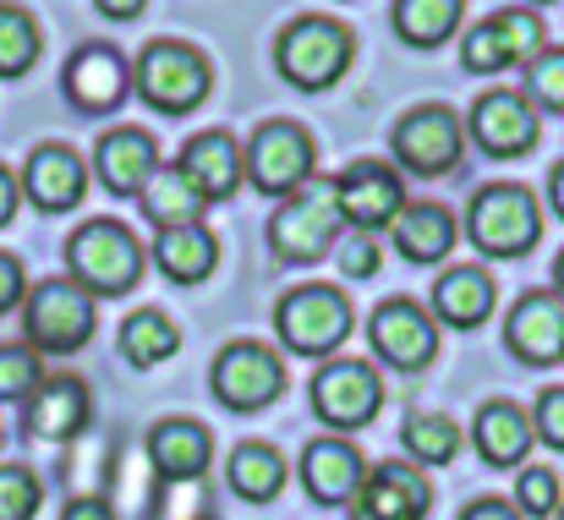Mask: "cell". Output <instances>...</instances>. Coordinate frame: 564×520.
<instances>
[{
	"instance_id": "1",
	"label": "cell",
	"mask_w": 564,
	"mask_h": 520,
	"mask_svg": "<svg viewBox=\"0 0 564 520\" xmlns=\"http://www.w3.org/2000/svg\"><path fill=\"white\" fill-rule=\"evenodd\" d=\"M340 192L329 175H307L296 192L280 197V208L269 214V247L285 263H318L335 252L340 241Z\"/></svg>"
},
{
	"instance_id": "2",
	"label": "cell",
	"mask_w": 564,
	"mask_h": 520,
	"mask_svg": "<svg viewBox=\"0 0 564 520\" xmlns=\"http://www.w3.org/2000/svg\"><path fill=\"white\" fill-rule=\"evenodd\" d=\"M132 88L160 116H192L208 99V88H214V66L187 39H154L138 55V66H132Z\"/></svg>"
},
{
	"instance_id": "3",
	"label": "cell",
	"mask_w": 564,
	"mask_h": 520,
	"mask_svg": "<svg viewBox=\"0 0 564 520\" xmlns=\"http://www.w3.org/2000/svg\"><path fill=\"white\" fill-rule=\"evenodd\" d=\"M351 55H357V39L335 17H296L274 39V66L302 94H324L329 83H340L346 66H351Z\"/></svg>"
},
{
	"instance_id": "4",
	"label": "cell",
	"mask_w": 564,
	"mask_h": 520,
	"mask_svg": "<svg viewBox=\"0 0 564 520\" xmlns=\"http://www.w3.org/2000/svg\"><path fill=\"white\" fill-rule=\"evenodd\" d=\"M66 269L88 296H121L143 280V247L121 219H88L66 241Z\"/></svg>"
},
{
	"instance_id": "5",
	"label": "cell",
	"mask_w": 564,
	"mask_h": 520,
	"mask_svg": "<svg viewBox=\"0 0 564 520\" xmlns=\"http://www.w3.org/2000/svg\"><path fill=\"white\" fill-rule=\"evenodd\" d=\"M466 236L477 252L488 258H527L543 236V214H538V197L516 181H494L471 197L466 208Z\"/></svg>"
},
{
	"instance_id": "6",
	"label": "cell",
	"mask_w": 564,
	"mask_h": 520,
	"mask_svg": "<svg viewBox=\"0 0 564 520\" xmlns=\"http://www.w3.org/2000/svg\"><path fill=\"white\" fill-rule=\"evenodd\" d=\"M22 335L33 350H50V356L83 350L94 335V296L77 280L33 285V296H22Z\"/></svg>"
},
{
	"instance_id": "7",
	"label": "cell",
	"mask_w": 564,
	"mask_h": 520,
	"mask_svg": "<svg viewBox=\"0 0 564 520\" xmlns=\"http://www.w3.org/2000/svg\"><path fill=\"white\" fill-rule=\"evenodd\" d=\"M543 33L549 28H543V17L532 6H505V11H494L488 22H477L460 39V66L477 72V77L505 72V66H527V61H538L549 50Z\"/></svg>"
},
{
	"instance_id": "8",
	"label": "cell",
	"mask_w": 564,
	"mask_h": 520,
	"mask_svg": "<svg viewBox=\"0 0 564 520\" xmlns=\"http://www.w3.org/2000/svg\"><path fill=\"white\" fill-rule=\"evenodd\" d=\"M274 329L296 356H329L351 335V302L335 285H302L274 307Z\"/></svg>"
},
{
	"instance_id": "9",
	"label": "cell",
	"mask_w": 564,
	"mask_h": 520,
	"mask_svg": "<svg viewBox=\"0 0 564 520\" xmlns=\"http://www.w3.org/2000/svg\"><path fill=\"white\" fill-rule=\"evenodd\" d=\"M389 149L411 175H449L466 154V121L449 105H416L394 121Z\"/></svg>"
},
{
	"instance_id": "10",
	"label": "cell",
	"mask_w": 564,
	"mask_h": 520,
	"mask_svg": "<svg viewBox=\"0 0 564 520\" xmlns=\"http://www.w3.org/2000/svg\"><path fill=\"white\" fill-rule=\"evenodd\" d=\"M241 165H247V181L263 192V197H285V192H296L307 175H318V149H313V138L296 127V121H263L252 138H247V149H241Z\"/></svg>"
},
{
	"instance_id": "11",
	"label": "cell",
	"mask_w": 564,
	"mask_h": 520,
	"mask_svg": "<svg viewBox=\"0 0 564 520\" xmlns=\"http://www.w3.org/2000/svg\"><path fill=\"white\" fill-rule=\"evenodd\" d=\"M208 389H214V400L225 411H263L285 389V367H280L274 350L258 346V340H230L214 356Z\"/></svg>"
},
{
	"instance_id": "12",
	"label": "cell",
	"mask_w": 564,
	"mask_h": 520,
	"mask_svg": "<svg viewBox=\"0 0 564 520\" xmlns=\"http://www.w3.org/2000/svg\"><path fill=\"white\" fill-rule=\"evenodd\" d=\"M378 405H383V378L368 361L340 356V361H324L313 372V416L324 427H340V433L368 427L378 416Z\"/></svg>"
},
{
	"instance_id": "13",
	"label": "cell",
	"mask_w": 564,
	"mask_h": 520,
	"mask_svg": "<svg viewBox=\"0 0 564 520\" xmlns=\"http://www.w3.org/2000/svg\"><path fill=\"white\" fill-rule=\"evenodd\" d=\"M61 88H66V99H72V110H83V116H110V110H121L127 105V94H132V61L116 50V44H77L72 50V61H66V72H61Z\"/></svg>"
},
{
	"instance_id": "14",
	"label": "cell",
	"mask_w": 564,
	"mask_h": 520,
	"mask_svg": "<svg viewBox=\"0 0 564 520\" xmlns=\"http://www.w3.org/2000/svg\"><path fill=\"white\" fill-rule=\"evenodd\" d=\"M368 340H373V356L383 361V367H394V372H416V367H427L433 350H438V324L427 318L422 302H411V296H389L373 318H368Z\"/></svg>"
},
{
	"instance_id": "15",
	"label": "cell",
	"mask_w": 564,
	"mask_h": 520,
	"mask_svg": "<svg viewBox=\"0 0 564 520\" xmlns=\"http://www.w3.org/2000/svg\"><path fill=\"white\" fill-rule=\"evenodd\" d=\"M466 132H471V143H477L482 154H494V160H521V154L538 149V110H532V99L516 94V88H488V94L471 105Z\"/></svg>"
},
{
	"instance_id": "16",
	"label": "cell",
	"mask_w": 564,
	"mask_h": 520,
	"mask_svg": "<svg viewBox=\"0 0 564 520\" xmlns=\"http://www.w3.org/2000/svg\"><path fill=\"white\" fill-rule=\"evenodd\" d=\"M17 186H22V197H28L39 214H66V208H77L83 192H88V165H83V154L66 149V143H39V149L28 154L22 175H17Z\"/></svg>"
},
{
	"instance_id": "17",
	"label": "cell",
	"mask_w": 564,
	"mask_h": 520,
	"mask_svg": "<svg viewBox=\"0 0 564 520\" xmlns=\"http://www.w3.org/2000/svg\"><path fill=\"white\" fill-rule=\"evenodd\" d=\"M335 192H340V219L351 230H368V236H378L383 225H394V214L405 208V186H400V175L389 171L383 160H357L351 171L335 181Z\"/></svg>"
},
{
	"instance_id": "18",
	"label": "cell",
	"mask_w": 564,
	"mask_h": 520,
	"mask_svg": "<svg viewBox=\"0 0 564 520\" xmlns=\"http://www.w3.org/2000/svg\"><path fill=\"white\" fill-rule=\"evenodd\" d=\"M427 505H433L427 477L405 461H383L362 477L351 499V520H427Z\"/></svg>"
},
{
	"instance_id": "19",
	"label": "cell",
	"mask_w": 564,
	"mask_h": 520,
	"mask_svg": "<svg viewBox=\"0 0 564 520\" xmlns=\"http://www.w3.org/2000/svg\"><path fill=\"white\" fill-rule=\"evenodd\" d=\"M368 477V461L351 438L329 433V438H313L302 449V488L318 499V505H351L357 488Z\"/></svg>"
},
{
	"instance_id": "20",
	"label": "cell",
	"mask_w": 564,
	"mask_h": 520,
	"mask_svg": "<svg viewBox=\"0 0 564 520\" xmlns=\"http://www.w3.org/2000/svg\"><path fill=\"white\" fill-rule=\"evenodd\" d=\"M505 346L527 367H549L564 356V302L549 291H527L505 324Z\"/></svg>"
},
{
	"instance_id": "21",
	"label": "cell",
	"mask_w": 564,
	"mask_h": 520,
	"mask_svg": "<svg viewBox=\"0 0 564 520\" xmlns=\"http://www.w3.org/2000/svg\"><path fill=\"white\" fill-rule=\"evenodd\" d=\"M22 422H28L33 438H50V444L77 438V433L88 427V383L72 378V372L44 378V383L22 400Z\"/></svg>"
},
{
	"instance_id": "22",
	"label": "cell",
	"mask_w": 564,
	"mask_h": 520,
	"mask_svg": "<svg viewBox=\"0 0 564 520\" xmlns=\"http://www.w3.org/2000/svg\"><path fill=\"white\" fill-rule=\"evenodd\" d=\"M94 171L105 181V192L116 197H138L149 186V175L160 171V143L143 132V127H116L99 138L94 149Z\"/></svg>"
},
{
	"instance_id": "23",
	"label": "cell",
	"mask_w": 564,
	"mask_h": 520,
	"mask_svg": "<svg viewBox=\"0 0 564 520\" xmlns=\"http://www.w3.org/2000/svg\"><path fill=\"white\" fill-rule=\"evenodd\" d=\"M176 171L187 175L192 186H197V197L203 203H225L241 181H247V165H241V143L230 138V132H197L187 149H182V160H176Z\"/></svg>"
},
{
	"instance_id": "24",
	"label": "cell",
	"mask_w": 564,
	"mask_h": 520,
	"mask_svg": "<svg viewBox=\"0 0 564 520\" xmlns=\"http://www.w3.org/2000/svg\"><path fill=\"white\" fill-rule=\"evenodd\" d=\"M455 236H460V225L444 203H405L389 225V241L405 263H444L455 252Z\"/></svg>"
},
{
	"instance_id": "25",
	"label": "cell",
	"mask_w": 564,
	"mask_h": 520,
	"mask_svg": "<svg viewBox=\"0 0 564 520\" xmlns=\"http://www.w3.org/2000/svg\"><path fill=\"white\" fill-rule=\"evenodd\" d=\"M532 416L516 405V400H488L482 411H477V422H471V444H477V455L488 461V466H521L527 461V449H532Z\"/></svg>"
},
{
	"instance_id": "26",
	"label": "cell",
	"mask_w": 564,
	"mask_h": 520,
	"mask_svg": "<svg viewBox=\"0 0 564 520\" xmlns=\"http://www.w3.org/2000/svg\"><path fill=\"white\" fill-rule=\"evenodd\" d=\"M149 461L171 483H197L214 461V438H208V427H197L187 416H171L149 433Z\"/></svg>"
},
{
	"instance_id": "27",
	"label": "cell",
	"mask_w": 564,
	"mask_h": 520,
	"mask_svg": "<svg viewBox=\"0 0 564 520\" xmlns=\"http://www.w3.org/2000/svg\"><path fill=\"white\" fill-rule=\"evenodd\" d=\"M488 313H494V280L482 269L460 263V269H444L438 274V285H433V318L438 324L477 329V324H488Z\"/></svg>"
},
{
	"instance_id": "28",
	"label": "cell",
	"mask_w": 564,
	"mask_h": 520,
	"mask_svg": "<svg viewBox=\"0 0 564 520\" xmlns=\"http://www.w3.org/2000/svg\"><path fill=\"white\" fill-rule=\"evenodd\" d=\"M154 263H160L165 280L197 285V280L214 274V263H219V241H214L203 225H171V230L154 236Z\"/></svg>"
},
{
	"instance_id": "29",
	"label": "cell",
	"mask_w": 564,
	"mask_h": 520,
	"mask_svg": "<svg viewBox=\"0 0 564 520\" xmlns=\"http://www.w3.org/2000/svg\"><path fill=\"white\" fill-rule=\"evenodd\" d=\"M230 494L236 499H247V505H274L280 494H285V483H291V472H285V455L274 449V444H236V455H230Z\"/></svg>"
},
{
	"instance_id": "30",
	"label": "cell",
	"mask_w": 564,
	"mask_h": 520,
	"mask_svg": "<svg viewBox=\"0 0 564 520\" xmlns=\"http://www.w3.org/2000/svg\"><path fill=\"white\" fill-rule=\"evenodd\" d=\"M138 203H143V214L154 219V230H171V225H203V208H208V203L197 197V186H192L176 165H160V171L149 175V186L138 192Z\"/></svg>"
},
{
	"instance_id": "31",
	"label": "cell",
	"mask_w": 564,
	"mask_h": 520,
	"mask_svg": "<svg viewBox=\"0 0 564 520\" xmlns=\"http://www.w3.org/2000/svg\"><path fill=\"white\" fill-rule=\"evenodd\" d=\"M466 0H394V33L411 50H438L449 33H460Z\"/></svg>"
},
{
	"instance_id": "32",
	"label": "cell",
	"mask_w": 564,
	"mask_h": 520,
	"mask_svg": "<svg viewBox=\"0 0 564 520\" xmlns=\"http://www.w3.org/2000/svg\"><path fill=\"white\" fill-rule=\"evenodd\" d=\"M176 346H182V335H176V324H171L160 307H138V313L121 324V356H127V367H138V372L171 361Z\"/></svg>"
},
{
	"instance_id": "33",
	"label": "cell",
	"mask_w": 564,
	"mask_h": 520,
	"mask_svg": "<svg viewBox=\"0 0 564 520\" xmlns=\"http://www.w3.org/2000/svg\"><path fill=\"white\" fill-rule=\"evenodd\" d=\"M39 50H44V33H39L33 11H22V6L6 0V6H0V77H22V72H33Z\"/></svg>"
},
{
	"instance_id": "34",
	"label": "cell",
	"mask_w": 564,
	"mask_h": 520,
	"mask_svg": "<svg viewBox=\"0 0 564 520\" xmlns=\"http://www.w3.org/2000/svg\"><path fill=\"white\" fill-rule=\"evenodd\" d=\"M405 455L427 472V466H449L460 455V427L449 416H411L405 422Z\"/></svg>"
},
{
	"instance_id": "35",
	"label": "cell",
	"mask_w": 564,
	"mask_h": 520,
	"mask_svg": "<svg viewBox=\"0 0 564 520\" xmlns=\"http://www.w3.org/2000/svg\"><path fill=\"white\" fill-rule=\"evenodd\" d=\"M527 99H532V110L564 116V44L543 50L538 61H527Z\"/></svg>"
},
{
	"instance_id": "36",
	"label": "cell",
	"mask_w": 564,
	"mask_h": 520,
	"mask_svg": "<svg viewBox=\"0 0 564 520\" xmlns=\"http://www.w3.org/2000/svg\"><path fill=\"white\" fill-rule=\"evenodd\" d=\"M44 383L39 350L33 346H0V400H28Z\"/></svg>"
},
{
	"instance_id": "37",
	"label": "cell",
	"mask_w": 564,
	"mask_h": 520,
	"mask_svg": "<svg viewBox=\"0 0 564 520\" xmlns=\"http://www.w3.org/2000/svg\"><path fill=\"white\" fill-rule=\"evenodd\" d=\"M39 499L44 488L28 466H0V520H33Z\"/></svg>"
},
{
	"instance_id": "38",
	"label": "cell",
	"mask_w": 564,
	"mask_h": 520,
	"mask_svg": "<svg viewBox=\"0 0 564 520\" xmlns=\"http://www.w3.org/2000/svg\"><path fill=\"white\" fill-rule=\"evenodd\" d=\"M516 510H521V516H554V510H560V472L527 466L521 483H516Z\"/></svg>"
},
{
	"instance_id": "39",
	"label": "cell",
	"mask_w": 564,
	"mask_h": 520,
	"mask_svg": "<svg viewBox=\"0 0 564 520\" xmlns=\"http://www.w3.org/2000/svg\"><path fill=\"white\" fill-rule=\"evenodd\" d=\"M340 252V269L351 274V280H373L378 274V263H383V247H378V236H368V230H351V236H340L335 241Z\"/></svg>"
},
{
	"instance_id": "40",
	"label": "cell",
	"mask_w": 564,
	"mask_h": 520,
	"mask_svg": "<svg viewBox=\"0 0 564 520\" xmlns=\"http://www.w3.org/2000/svg\"><path fill=\"white\" fill-rule=\"evenodd\" d=\"M532 433H538L543 444L564 449V389H549V394L538 400V411H532Z\"/></svg>"
},
{
	"instance_id": "41",
	"label": "cell",
	"mask_w": 564,
	"mask_h": 520,
	"mask_svg": "<svg viewBox=\"0 0 564 520\" xmlns=\"http://www.w3.org/2000/svg\"><path fill=\"white\" fill-rule=\"evenodd\" d=\"M22 296H28V274H22V263L11 252H0V313H11Z\"/></svg>"
},
{
	"instance_id": "42",
	"label": "cell",
	"mask_w": 564,
	"mask_h": 520,
	"mask_svg": "<svg viewBox=\"0 0 564 520\" xmlns=\"http://www.w3.org/2000/svg\"><path fill=\"white\" fill-rule=\"evenodd\" d=\"M460 520H527L516 505H505V499H477V505H466Z\"/></svg>"
},
{
	"instance_id": "43",
	"label": "cell",
	"mask_w": 564,
	"mask_h": 520,
	"mask_svg": "<svg viewBox=\"0 0 564 520\" xmlns=\"http://www.w3.org/2000/svg\"><path fill=\"white\" fill-rule=\"evenodd\" d=\"M61 520H116V510H110L105 499H72Z\"/></svg>"
},
{
	"instance_id": "44",
	"label": "cell",
	"mask_w": 564,
	"mask_h": 520,
	"mask_svg": "<svg viewBox=\"0 0 564 520\" xmlns=\"http://www.w3.org/2000/svg\"><path fill=\"white\" fill-rule=\"evenodd\" d=\"M17 203H22V186H17V175H11L6 165H0V225H11Z\"/></svg>"
},
{
	"instance_id": "45",
	"label": "cell",
	"mask_w": 564,
	"mask_h": 520,
	"mask_svg": "<svg viewBox=\"0 0 564 520\" xmlns=\"http://www.w3.org/2000/svg\"><path fill=\"white\" fill-rule=\"evenodd\" d=\"M94 6H99V17H110V22H132V17H143L149 0H94Z\"/></svg>"
},
{
	"instance_id": "46",
	"label": "cell",
	"mask_w": 564,
	"mask_h": 520,
	"mask_svg": "<svg viewBox=\"0 0 564 520\" xmlns=\"http://www.w3.org/2000/svg\"><path fill=\"white\" fill-rule=\"evenodd\" d=\"M549 203H554V214L564 219V160L554 165V175H549Z\"/></svg>"
},
{
	"instance_id": "47",
	"label": "cell",
	"mask_w": 564,
	"mask_h": 520,
	"mask_svg": "<svg viewBox=\"0 0 564 520\" xmlns=\"http://www.w3.org/2000/svg\"><path fill=\"white\" fill-rule=\"evenodd\" d=\"M554 285H560V302H564V252L554 258Z\"/></svg>"
},
{
	"instance_id": "48",
	"label": "cell",
	"mask_w": 564,
	"mask_h": 520,
	"mask_svg": "<svg viewBox=\"0 0 564 520\" xmlns=\"http://www.w3.org/2000/svg\"><path fill=\"white\" fill-rule=\"evenodd\" d=\"M554 520H564V499H560V510H554Z\"/></svg>"
},
{
	"instance_id": "49",
	"label": "cell",
	"mask_w": 564,
	"mask_h": 520,
	"mask_svg": "<svg viewBox=\"0 0 564 520\" xmlns=\"http://www.w3.org/2000/svg\"><path fill=\"white\" fill-rule=\"evenodd\" d=\"M532 6H549V0H532Z\"/></svg>"
},
{
	"instance_id": "50",
	"label": "cell",
	"mask_w": 564,
	"mask_h": 520,
	"mask_svg": "<svg viewBox=\"0 0 564 520\" xmlns=\"http://www.w3.org/2000/svg\"><path fill=\"white\" fill-rule=\"evenodd\" d=\"M197 520H208V516H197Z\"/></svg>"
},
{
	"instance_id": "51",
	"label": "cell",
	"mask_w": 564,
	"mask_h": 520,
	"mask_svg": "<svg viewBox=\"0 0 564 520\" xmlns=\"http://www.w3.org/2000/svg\"><path fill=\"white\" fill-rule=\"evenodd\" d=\"M560 361H564V356H560Z\"/></svg>"
}]
</instances>
